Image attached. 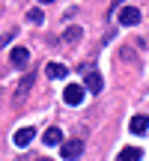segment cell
<instances>
[{"label": "cell", "instance_id": "obj_1", "mask_svg": "<svg viewBox=\"0 0 149 161\" xmlns=\"http://www.w3.org/2000/svg\"><path fill=\"white\" fill-rule=\"evenodd\" d=\"M80 78H84V86L86 90L92 92V96H98V92H102V75H98V69L92 63H86V66H80Z\"/></svg>", "mask_w": 149, "mask_h": 161}, {"label": "cell", "instance_id": "obj_2", "mask_svg": "<svg viewBox=\"0 0 149 161\" xmlns=\"http://www.w3.org/2000/svg\"><path fill=\"white\" fill-rule=\"evenodd\" d=\"M116 21H119L122 27H137V24H140V9H134V6L116 9Z\"/></svg>", "mask_w": 149, "mask_h": 161}, {"label": "cell", "instance_id": "obj_3", "mask_svg": "<svg viewBox=\"0 0 149 161\" xmlns=\"http://www.w3.org/2000/svg\"><path fill=\"white\" fill-rule=\"evenodd\" d=\"M63 102L66 104H80V102H84V84H66Z\"/></svg>", "mask_w": 149, "mask_h": 161}, {"label": "cell", "instance_id": "obj_4", "mask_svg": "<svg viewBox=\"0 0 149 161\" xmlns=\"http://www.w3.org/2000/svg\"><path fill=\"white\" fill-rule=\"evenodd\" d=\"M60 155H63V158L84 155V140H69V143H63V146H60Z\"/></svg>", "mask_w": 149, "mask_h": 161}, {"label": "cell", "instance_id": "obj_5", "mask_svg": "<svg viewBox=\"0 0 149 161\" xmlns=\"http://www.w3.org/2000/svg\"><path fill=\"white\" fill-rule=\"evenodd\" d=\"M9 63L15 66V69H24V66L30 63V51H27V48H12V54H9Z\"/></svg>", "mask_w": 149, "mask_h": 161}, {"label": "cell", "instance_id": "obj_6", "mask_svg": "<svg viewBox=\"0 0 149 161\" xmlns=\"http://www.w3.org/2000/svg\"><path fill=\"white\" fill-rule=\"evenodd\" d=\"M33 84H36V75H24V78H21V84H18V90H15V102H24Z\"/></svg>", "mask_w": 149, "mask_h": 161}, {"label": "cell", "instance_id": "obj_7", "mask_svg": "<svg viewBox=\"0 0 149 161\" xmlns=\"http://www.w3.org/2000/svg\"><path fill=\"white\" fill-rule=\"evenodd\" d=\"M128 128H131L134 134H146V131H149V116H146V114L131 116V125H128Z\"/></svg>", "mask_w": 149, "mask_h": 161}, {"label": "cell", "instance_id": "obj_8", "mask_svg": "<svg viewBox=\"0 0 149 161\" xmlns=\"http://www.w3.org/2000/svg\"><path fill=\"white\" fill-rule=\"evenodd\" d=\"M45 75L54 78V80H63L66 75H69V69H66L63 63H48V66H45Z\"/></svg>", "mask_w": 149, "mask_h": 161}, {"label": "cell", "instance_id": "obj_9", "mask_svg": "<svg viewBox=\"0 0 149 161\" xmlns=\"http://www.w3.org/2000/svg\"><path fill=\"white\" fill-rule=\"evenodd\" d=\"M33 137H36V128H18V131H15V146H21V149H24Z\"/></svg>", "mask_w": 149, "mask_h": 161}, {"label": "cell", "instance_id": "obj_10", "mask_svg": "<svg viewBox=\"0 0 149 161\" xmlns=\"http://www.w3.org/2000/svg\"><path fill=\"white\" fill-rule=\"evenodd\" d=\"M42 140H45V146H57V143H63V128H48V131L42 134Z\"/></svg>", "mask_w": 149, "mask_h": 161}, {"label": "cell", "instance_id": "obj_11", "mask_svg": "<svg viewBox=\"0 0 149 161\" xmlns=\"http://www.w3.org/2000/svg\"><path fill=\"white\" fill-rule=\"evenodd\" d=\"M116 158H119V161H140V158H143V149H137V146H125Z\"/></svg>", "mask_w": 149, "mask_h": 161}, {"label": "cell", "instance_id": "obj_12", "mask_svg": "<svg viewBox=\"0 0 149 161\" xmlns=\"http://www.w3.org/2000/svg\"><path fill=\"white\" fill-rule=\"evenodd\" d=\"M27 21L42 24V21H45V12H42V9H30V12H27Z\"/></svg>", "mask_w": 149, "mask_h": 161}, {"label": "cell", "instance_id": "obj_13", "mask_svg": "<svg viewBox=\"0 0 149 161\" xmlns=\"http://www.w3.org/2000/svg\"><path fill=\"white\" fill-rule=\"evenodd\" d=\"M80 33H84L80 27H69V30H66V42H78V39H80Z\"/></svg>", "mask_w": 149, "mask_h": 161}, {"label": "cell", "instance_id": "obj_14", "mask_svg": "<svg viewBox=\"0 0 149 161\" xmlns=\"http://www.w3.org/2000/svg\"><path fill=\"white\" fill-rule=\"evenodd\" d=\"M12 39H15V33H3V36H0V48H6Z\"/></svg>", "mask_w": 149, "mask_h": 161}, {"label": "cell", "instance_id": "obj_15", "mask_svg": "<svg viewBox=\"0 0 149 161\" xmlns=\"http://www.w3.org/2000/svg\"><path fill=\"white\" fill-rule=\"evenodd\" d=\"M122 3H125V0H113V3H110V12H116V9H119Z\"/></svg>", "mask_w": 149, "mask_h": 161}, {"label": "cell", "instance_id": "obj_16", "mask_svg": "<svg viewBox=\"0 0 149 161\" xmlns=\"http://www.w3.org/2000/svg\"><path fill=\"white\" fill-rule=\"evenodd\" d=\"M39 3H54V0H39Z\"/></svg>", "mask_w": 149, "mask_h": 161}]
</instances>
